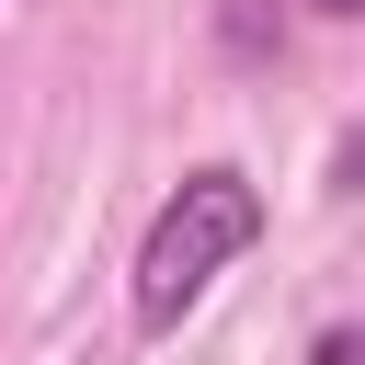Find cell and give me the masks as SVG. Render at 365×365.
Masks as SVG:
<instances>
[{
    "label": "cell",
    "instance_id": "6da1fadb",
    "mask_svg": "<svg viewBox=\"0 0 365 365\" xmlns=\"http://www.w3.org/2000/svg\"><path fill=\"white\" fill-rule=\"evenodd\" d=\"M262 240V182L240 171V160H194L171 194H160V217H148V240H137V285H125V319L148 331V342H171L205 297H217V274L240 262Z\"/></svg>",
    "mask_w": 365,
    "mask_h": 365
},
{
    "label": "cell",
    "instance_id": "7a4b0ae2",
    "mask_svg": "<svg viewBox=\"0 0 365 365\" xmlns=\"http://www.w3.org/2000/svg\"><path fill=\"white\" fill-rule=\"evenodd\" d=\"M228 46H240V57H262V46H274V23H262V0H228Z\"/></svg>",
    "mask_w": 365,
    "mask_h": 365
},
{
    "label": "cell",
    "instance_id": "3957f363",
    "mask_svg": "<svg viewBox=\"0 0 365 365\" xmlns=\"http://www.w3.org/2000/svg\"><path fill=\"white\" fill-rule=\"evenodd\" d=\"M308 365H354V331H319V354Z\"/></svg>",
    "mask_w": 365,
    "mask_h": 365
},
{
    "label": "cell",
    "instance_id": "277c9868",
    "mask_svg": "<svg viewBox=\"0 0 365 365\" xmlns=\"http://www.w3.org/2000/svg\"><path fill=\"white\" fill-rule=\"evenodd\" d=\"M308 11H319V23H354V11H365V0H308Z\"/></svg>",
    "mask_w": 365,
    "mask_h": 365
}]
</instances>
